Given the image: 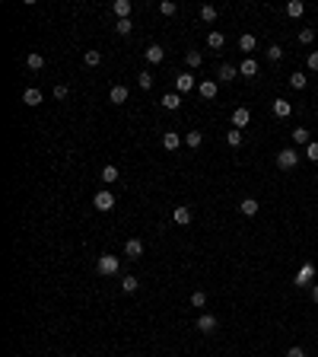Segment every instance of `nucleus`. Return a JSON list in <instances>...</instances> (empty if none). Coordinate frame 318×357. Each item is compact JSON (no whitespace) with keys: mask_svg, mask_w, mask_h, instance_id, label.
Masks as SVG:
<instances>
[{"mask_svg":"<svg viewBox=\"0 0 318 357\" xmlns=\"http://www.w3.org/2000/svg\"><path fill=\"white\" fill-rule=\"evenodd\" d=\"M118 268H121L118 255H99V261H96V271L99 274H118Z\"/></svg>","mask_w":318,"mask_h":357,"instance_id":"1","label":"nucleus"},{"mask_svg":"<svg viewBox=\"0 0 318 357\" xmlns=\"http://www.w3.org/2000/svg\"><path fill=\"white\" fill-rule=\"evenodd\" d=\"M296 163H299V150H293V147L277 153V166H280V169H293Z\"/></svg>","mask_w":318,"mask_h":357,"instance_id":"2","label":"nucleus"},{"mask_svg":"<svg viewBox=\"0 0 318 357\" xmlns=\"http://www.w3.org/2000/svg\"><path fill=\"white\" fill-rule=\"evenodd\" d=\"M216 325H220V322H216V316H210V313L198 316V332H201V335H213Z\"/></svg>","mask_w":318,"mask_h":357,"instance_id":"3","label":"nucleus"},{"mask_svg":"<svg viewBox=\"0 0 318 357\" xmlns=\"http://www.w3.org/2000/svg\"><path fill=\"white\" fill-rule=\"evenodd\" d=\"M92 204H96V211H112L115 207V195L112 192H96V198H92Z\"/></svg>","mask_w":318,"mask_h":357,"instance_id":"4","label":"nucleus"},{"mask_svg":"<svg viewBox=\"0 0 318 357\" xmlns=\"http://www.w3.org/2000/svg\"><path fill=\"white\" fill-rule=\"evenodd\" d=\"M248 121H252V112H248L245 105H239V109L232 112V125H235V128L242 131V128H248Z\"/></svg>","mask_w":318,"mask_h":357,"instance_id":"5","label":"nucleus"},{"mask_svg":"<svg viewBox=\"0 0 318 357\" xmlns=\"http://www.w3.org/2000/svg\"><path fill=\"white\" fill-rule=\"evenodd\" d=\"M172 220H175V224H178V227H188V224H191V207L178 204V207H175V211H172Z\"/></svg>","mask_w":318,"mask_h":357,"instance_id":"6","label":"nucleus"},{"mask_svg":"<svg viewBox=\"0 0 318 357\" xmlns=\"http://www.w3.org/2000/svg\"><path fill=\"white\" fill-rule=\"evenodd\" d=\"M194 73H178V77H175V90L178 93H188V90H194Z\"/></svg>","mask_w":318,"mask_h":357,"instance_id":"7","label":"nucleus"},{"mask_svg":"<svg viewBox=\"0 0 318 357\" xmlns=\"http://www.w3.org/2000/svg\"><path fill=\"white\" fill-rule=\"evenodd\" d=\"M42 99H45V96H42V90H35V86H29V90L23 93V102L29 105V109H35V105H42Z\"/></svg>","mask_w":318,"mask_h":357,"instance_id":"8","label":"nucleus"},{"mask_svg":"<svg viewBox=\"0 0 318 357\" xmlns=\"http://www.w3.org/2000/svg\"><path fill=\"white\" fill-rule=\"evenodd\" d=\"M312 274H315V268L306 261V265H302V271L296 274V281H293V284H296V287H309V284H312Z\"/></svg>","mask_w":318,"mask_h":357,"instance_id":"9","label":"nucleus"},{"mask_svg":"<svg viewBox=\"0 0 318 357\" xmlns=\"http://www.w3.org/2000/svg\"><path fill=\"white\" fill-rule=\"evenodd\" d=\"M159 102H162V109L175 112V109H181V93H166V96H162Z\"/></svg>","mask_w":318,"mask_h":357,"instance_id":"10","label":"nucleus"},{"mask_svg":"<svg viewBox=\"0 0 318 357\" xmlns=\"http://www.w3.org/2000/svg\"><path fill=\"white\" fill-rule=\"evenodd\" d=\"M112 10H115V16H118V19H131V0H115Z\"/></svg>","mask_w":318,"mask_h":357,"instance_id":"11","label":"nucleus"},{"mask_svg":"<svg viewBox=\"0 0 318 357\" xmlns=\"http://www.w3.org/2000/svg\"><path fill=\"white\" fill-rule=\"evenodd\" d=\"M239 73H242V77H255V73H258V61L248 55V58L239 64Z\"/></svg>","mask_w":318,"mask_h":357,"instance_id":"12","label":"nucleus"},{"mask_svg":"<svg viewBox=\"0 0 318 357\" xmlns=\"http://www.w3.org/2000/svg\"><path fill=\"white\" fill-rule=\"evenodd\" d=\"M124 255H127V259H140V255H144V242H140V239H127Z\"/></svg>","mask_w":318,"mask_h":357,"instance_id":"13","label":"nucleus"},{"mask_svg":"<svg viewBox=\"0 0 318 357\" xmlns=\"http://www.w3.org/2000/svg\"><path fill=\"white\" fill-rule=\"evenodd\" d=\"M162 147H166V150H178V147H181V137H178V134H175V131H166V134H162Z\"/></svg>","mask_w":318,"mask_h":357,"instance_id":"14","label":"nucleus"},{"mask_svg":"<svg viewBox=\"0 0 318 357\" xmlns=\"http://www.w3.org/2000/svg\"><path fill=\"white\" fill-rule=\"evenodd\" d=\"M108 99H112L115 105H121V102H127V86L124 83H118V86H112V93H108Z\"/></svg>","mask_w":318,"mask_h":357,"instance_id":"15","label":"nucleus"},{"mask_svg":"<svg viewBox=\"0 0 318 357\" xmlns=\"http://www.w3.org/2000/svg\"><path fill=\"white\" fill-rule=\"evenodd\" d=\"M198 93L204 99H216V80H204V83H198Z\"/></svg>","mask_w":318,"mask_h":357,"instance_id":"16","label":"nucleus"},{"mask_svg":"<svg viewBox=\"0 0 318 357\" xmlns=\"http://www.w3.org/2000/svg\"><path fill=\"white\" fill-rule=\"evenodd\" d=\"M293 144H299V147H309V144H312V134H309L306 128H293Z\"/></svg>","mask_w":318,"mask_h":357,"instance_id":"17","label":"nucleus"},{"mask_svg":"<svg viewBox=\"0 0 318 357\" xmlns=\"http://www.w3.org/2000/svg\"><path fill=\"white\" fill-rule=\"evenodd\" d=\"M289 112H293V105L287 99H274V115L277 118H289Z\"/></svg>","mask_w":318,"mask_h":357,"instance_id":"18","label":"nucleus"},{"mask_svg":"<svg viewBox=\"0 0 318 357\" xmlns=\"http://www.w3.org/2000/svg\"><path fill=\"white\" fill-rule=\"evenodd\" d=\"M162 58H166L162 45H150V48H146V61H150V64H162Z\"/></svg>","mask_w":318,"mask_h":357,"instance_id":"19","label":"nucleus"},{"mask_svg":"<svg viewBox=\"0 0 318 357\" xmlns=\"http://www.w3.org/2000/svg\"><path fill=\"white\" fill-rule=\"evenodd\" d=\"M239 48H242V51H245V55H248V51H255V48H258V38H255L252 32H245V35L239 38Z\"/></svg>","mask_w":318,"mask_h":357,"instance_id":"20","label":"nucleus"},{"mask_svg":"<svg viewBox=\"0 0 318 357\" xmlns=\"http://www.w3.org/2000/svg\"><path fill=\"white\" fill-rule=\"evenodd\" d=\"M287 13H289L293 19H299L302 13H306V3H302V0H289V3H287Z\"/></svg>","mask_w":318,"mask_h":357,"instance_id":"21","label":"nucleus"},{"mask_svg":"<svg viewBox=\"0 0 318 357\" xmlns=\"http://www.w3.org/2000/svg\"><path fill=\"white\" fill-rule=\"evenodd\" d=\"M235 73H239V67H232V64H223V67H220V73H216V77H220L223 83H229V80H235Z\"/></svg>","mask_w":318,"mask_h":357,"instance_id":"22","label":"nucleus"},{"mask_svg":"<svg viewBox=\"0 0 318 357\" xmlns=\"http://www.w3.org/2000/svg\"><path fill=\"white\" fill-rule=\"evenodd\" d=\"M239 211L245 214V217H255V214H258V201H255V198H245V201L239 204Z\"/></svg>","mask_w":318,"mask_h":357,"instance_id":"23","label":"nucleus"},{"mask_svg":"<svg viewBox=\"0 0 318 357\" xmlns=\"http://www.w3.org/2000/svg\"><path fill=\"white\" fill-rule=\"evenodd\" d=\"M137 287H140V281L134 278V274H124V278H121V291H124V293H134Z\"/></svg>","mask_w":318,"mask_h":357,"instance_id":"24","label":"nucleus"},{"mask_svg":"<svg viewBox=\"0 0 318 357\" xmlns=\"http://www.w3.org/2000/svg\"><path fill=\"white\" fill-rule=\"evenodd\" d=\"M26 64H29V70H42V67H45V55H38V51H32V55L26 58Z\"/></svg>","mask_w":318,"mask_h":357,"instance_id":"25","label":"nucleus"},{"mask_svg":"<svg viewBox=\"0 0 318 357\" xmlns=\"http://www.w3.org/2000/svg\"><path fill=\"white\" fill-rule=\"evenodd\" d=\"M306 83H309V77H306V73H299V70H296V73H289V86H293V90H306Z\"/></svg>","mask_w":318,"mask_h":357,"instance_id":"26","label":"nucleus"},{"mask_svg":"<svg viewBox=\"0 0 318 357\" xmlns=\"http://www.w3.org/2000/svg\"><path fill=\"white\" fill-rule=\"evenodd\" d=\"M102 182H108V185H112V182H121L118 166H105V169H102Z\"/></svg>","mask_w":318,"mask_h":357,"instance_id":"27","label":"nucleus"},{"mask_svg":"<svg viewBox=\"0 0 318 357\" xmlns=\"http://www.w3.org/2000/svg\"><path fill=\"white\" fill-rule=\"evenodd\" d=\"M185 144L188 147H201V144H204V134H201V131H188L185 134Z\"/></svg>","mask_w":318,"mask_h":357,"instance_id":"28","label":"nucleus"},{"mask_svg":"<svg viewBox=\"0 0 318 357\" xmlns=\"http://www.w3.org/2000/svg\"><path fill=\"white\" fill-rule=\"evenodd\" d=\"M201 19H204V23H216V6L204 3V6H201Z\"/></svg>","mask_w":318,"mask_h":357,"instance_id":"29","label":"nucleus"},{"mask_svg":"<svg viewBox=\"0 0 318 357\" xmlns=\"http://www.w3.org/2000/svg\"><path fill=\"white\" fill-rule=\"evenodd\" d=\"M175 10H178V3H175V0H162V3H159V13H162V16H175Z\"/></svg>","mask_w":318,"mask_h":357,"instance_id":"30","label":"nucleus"},{"mask_svg":"<svg viewBox=\"0 0 318 357\" xmlns=\"http://www.w3.org/2000/svg\"><path fill=\"white\" fill-rule=\"evenodd\" d=\"M207 45H210V48H223V45H226L223 32H210V35H207Z\"/></svg>","mask_w":318,"mask_h":357,"instance_id":"31","label":"nucleus"},{"mask_svg":"<svg viewBox=\"0 0 318 357\" xmlns=\"http://www.w3.org/2000/svg\"><path fill=\"white\" fill-rule=\"evenodd\" d=\"M83 61H86V67H99L102 64V55H99V51H86Z\"/></svg>","mask_w":318,"mask_h":357,"instance_id":"32","label":"nucleus"},{"mask_svg":"<svg viewBox=\"0 0 318 357\" xmlns=\"http://www.w3.org/2000/svg\"><path fill=\"white\" fill-rule=\"evenodd\" d=\"M131 29H134V23H131V19H118V23H115V32H118V35H127Z\"/></svg>","mask_w":318,"mask_h":357,"instance_id":"33","label":"nucleus"},{"mask_svg":"<svg viewBox=\"0 0 318 357\" xmlns=\"http://www.w3.org/2000/svg\"><path fill=\"white\" fill-rule=\"evenodd\" d=\"M137 86H140V90H150V86H153V73H150V70H144V73L137 77Z\"/></svg>","mask_w":318,"mask_h":357,"instance_id":"34","label":"nucleus"},{"mask_svg":"<svg viewBox=\"0 0 318 357\" xmlns=\"http://www.w3.org/2000/svg\"><path fill=\"white\" fill-rule=\"evenodd\" d=\"M191 306H198V309L207 306V293H204V291H194V293H191Z\"/></svg>","mask_w":318,"mask_h":357,"instance_id":"35","label":"nucleus"},{"mask_svg":"<svg viewBox=\"0 0 318 357\" xmlns=\"http://www.w3.org/2000/svg\"><path fill=\"white\" fill-rule=\"evenodd\" d=\"M226 140H229V147H239L242 144V131H239V128H232V131L226 134Z\"/></svg>","mask_w":318,"mask_h":357,"instance_id":"36","label":"nucleus"},{"mask_svg":"<svg viewBox=\"0 0 318 357\" xmlns=\"http://www.w3.org/2000/svg\"><path fill=\"white\" fill-rule=\"evenodd\" d=\"M280 58H283V48H280V45H270V48H267V61H274V64H277Z\"/></svg>","mask_w":318,"mask_h":357,"instance_id":"37","label":"nucleus"},{"mask_svg":"<svg viewBox=\"0 0 318 357\" xmlns=\"http://www.w3.org/2000/svg\"><path fill=\"white\" fill-rule=\"evenodd\" d=\"M185 61H188V67H201V61H204V58H201V51H188Z\"/></svg>","mask_w":318,"mask_h":357,"instance_id":"38","label":"nucleus"},{"mask_svg":"<svg viewBox=\"0 0 318 357\" xmlns=\"http://www.w3.org/2000/svg\"><path fill=\"white\" fill-rule=\"evenodd\" d=\"M312 38H315L312 29H299V45H312Z\"/></svg>","mask_w":318,"mask_h":357,"instance_id":"39","label":"nucleus"},{"mask_svg":"<svg viewBox=\"0 0 318 357\" xmlns=\"http://www.w3.org/2000/svg\"><path fill=\"white\" fill-rule=\"evenodd\" d=\"M306 157L312 160V163H318V140H312V144L306 147Z\"/></svg>","mask_w":318,"mask_h":357,"instance_id":"40","label":"nucleus"},{"mask_svg":"<svg viewBox=\"0 0 318 357\" xmlns=\"http://www.w3.org/2000/svg\"><path fill=\"white\" fill-rule=\"evenodd\" d=\"M309 70H318V51L309 55Z\"/></svg>","mask_w":318,"mask_h":357,"instance_id":"41","label":"nucleus"},{"mask_svg":"<svg viewBox=\"0 0 318 357\" xmlns=\"http://www.w3.org/2000/svg\"><path fill=\"white\" fill-rule=\"evenodd\" d=\"M287 357H306V351H302V348L296 345V348H289V351H287Z\"/></svg>","mask_w":318,"mask_h":357,"instance_id":"42","label":"nucleus"},{"mask_svg":"<svg viewBox=\"0 0 318 357\" xmlns=\"http://www.w3.org/2000/svg\"><path fill=\"white\" fill-rule=\"evenodd\" d=\"M54 99H67V86H54Z\"/></svg>","mask_w":318,"mask_h":357,"instance_id":"43","label":"nucleus"},{"mask_svg":"<svg viewBox=\"0 0 318 357\" xmlns=\"http://www.w3.org/2000/svg\"><path fill=\"white\" fill-rule=\"evenodd\" d=\"M312 300H315V303H318V284H315V287H312Z\"/></svg>","mask_w":318,"mask_h":357,"instance_id":"44","label":"nucleus"}]
</instances>
